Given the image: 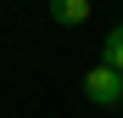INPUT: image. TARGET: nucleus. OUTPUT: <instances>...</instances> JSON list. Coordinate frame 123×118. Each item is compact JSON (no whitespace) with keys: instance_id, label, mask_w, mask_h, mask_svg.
Returning a JSON list of instances; mask_svg holds the SVG:
<instances>
[{"instance_id":"obj_1","label":"nucleus","mask_w":123,"mask_h":118,"mask_svg":"<svg viewBox=\"0 0 123 118\" xmlns=\"http://www.w3.org/2000/svg\"><path fill=\"white\" fill-rule=\"evenodd\" d=\"M84 96H90L95 107H117V101H123V73H117L112 62H95V68L84 73Z\"/></svg>"},{"instance_id":"obj_3","label":"nucleus","mask_w":123,"mask_h":118,"mask_svg":"<svg viewBox=\"0 0 123 118\" xmlns=\"http://www.w3.org/2000/svg\"><path fill=\"white\" fill-rule=\"evenodd\" d=\"M101 62H112V68L123 73V23H112V34H106V45H101Z\"/></svg>"},{"instance_id":"obj_2","label":"nucleus","mask_w":123,"mask_h":118,"mask_svg":"<svg viewBox=\"0 0 123 118\" xmlns=\"http://www.w3.org/2000/svg\"><path fill=\"white\" fill-rule=\"evenodd\" d=\"M50 17L62 28H78V23H90V0H50Z\"/></svg>"}]
</instances>
